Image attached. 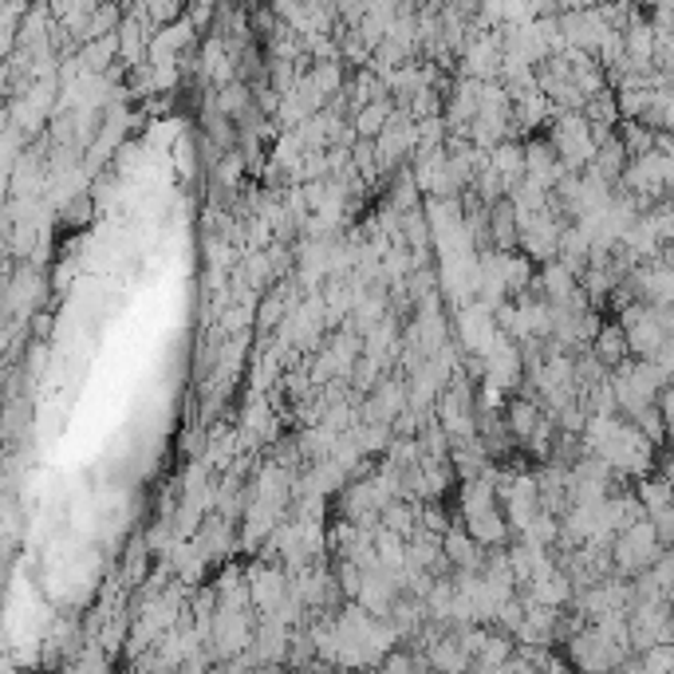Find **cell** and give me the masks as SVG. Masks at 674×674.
I'll return each instance as SVG.
<instances>
[{"label":"cell","mask_w":674,"mask_h":674,"mask_svg":"<svg viewBox=\"0 0 674 674\" xmlns=\"http://www.w3.org/2000/svg\"><path fill=\"white\" fill-rule=\"evenodd\" d=\"M521 225V253L533 264H553L561 261V237H564V217L556 209H544L533 217H517Z\"/></svg>","instance_id":"5b68a950"},{"label":"cell","mask_w":674,"mask_h":674,"mask_svg":"<svg viewBox=\"0 0 674 674\" xmlns=\"http://www.w3.org/2000/svg\"><path fill=\"white\" fill-rule=\"evenodd\" d=\"M449 529H454V521H449L446 509H438L431 501V506H422V533H431V536H446Z\"/></svg>","instance_id":"d4e9b609"},{"label":"cell","mask_w":674,"mask_h":674,"mask_svg":"<svg viewBox=\"0 0 674 674\" xmlns=\"http://www.w3.org/2000/svg\"><path fill=\"white\" fill-rule=\"evenodd\" d=\"M619 142H623V150H628L631 159H643V154L655 150L659 131H651L646 122H623V127H619Z\"/></svg>","instance_id":"7402d4cb"},{"label":"cell","mask_w":674,"mask_h":674,"mask_svg":"<svg viewBox=\"0 0 674 674\" xmlns=\"http://www.w3.org/2000/svg\"><path fill=\"white\" fill-rule=\"evenodd\" d=\"M659 414H663V426H666V434L674 438V383L666 387L663 394H659Z\"/></svg>","instance_id":"484cf974"},{"label":"cell","mask_w":674,"mask_h":674,"mask_svg":"<svg viewBox=\"0 0 674 674\" xmlns=\"http://www.w3.org/2000/svg\"><path fill=\"white\" fill-rule=\"evenodd\" d=\"M628 646H619L616 639H608L596 623H588L584 631L568 639V659L580 674H616L628 663Z\"/></svg>","instance_id":"3957f363"},{"label":"cell","mask_w":674,"mask_h":674,"mask_svg":"<svg viewBox=\"0 0 674 674\" xmlns=\"http://www.w3.org/2000/svg\"><path fill=\"white\" fill-rule=\"evenodd\" d=\"M576 292H580V276H576L568 264H561V261L541 264V272H536V296L548 300L553 308H561V304H568Z\"/></svg>","instance_id":"7c38bea8"},{"label":"cell","mask_w":674,"mask_h":674,"mask_svg":"<svg viewBox=\"0 0 674 674\" xmlns=\"http://www.w3.org/2000/svg\"><path fill=\"white\" fill-rule=\"evenodd\" d=\"M481 363H486L481 383H493L497 391H513V387L524 379V367H529V363H524V351L509 336L497 339V347L489 351L486 359H481Z\"/></svg>","instance_id":"8fae6325"},{"label":"cell","mask_w":674,"mask_h":674,"mask_svg":"<svg viewBox=\"0 0 674 674\" xmlns=\"http://www.w3.org/2000/svg\"><path fill=\"white\" fill-rule=\"evenodd\" d=\"M671 616H674V608L666 604V599H643V604H635V608H631V616H628V623H631V651L646 655V651H655V646L674 643Z\"/></svg>","instance_id":"8992f818"},{"label":"cell","mask_w":674,"mask_h":674,"mask_svg":"<svg viewBox=\"0 0 674 674\" xmlns=\"http://www.w3.org/2000/svg\"><path fill=\"white\" fill-rule=\"evenodd\" d=\"M548 142H553V150L561 154L568 174H588L591 162H596V154H599L596 131H591V122L584 119V111H556Z\"/></svg>","instance_id":"7a4b0ae2"},{"label":"cell","mask_w":674,"mask_h":674,"mask_svg":"<svg viewBox=\"0 0 674 674\" xmlns=\"http://www.w3.org/2000/svg\"><path fill=\"white\" fill-rule=\"evenodd\" d=\"M458 344L466 351H474V359H486L489 351L501 339V328H497V312H489L486 304H469V308H458Z\"/></svg>","instance_id":"ba28073f"},{"label":"cell","mask_w":674,"mask_h":674,"mask_svg":"<svg viewBox=\"0 0 674 674\" xmlns=\"http://www.w3.org/2000/svg\"><path fill=\"white\" fill-rule=\"evenodd\" d=\"M572 596H576V584L568 580V572L556 568V572H548V576H541L536 584H529L524 604H541V608L561 611L564 604H572Z\"/></svg>","instance_id":"9a60e30c"},{"label":"cell","mask_w":674,"mask_h":674,"mask_svg":"<svg viewBox=\"0 0 674 674\" xmlns=\"http://www.w3.org/2000/svg\"><path fill=\"white\" fill-rule=\"evenodd\" d=\"M663 553L666 544L659 536L655 521H639L616 536V544H611V568H616L619 580H639L643 572L655 568V561Z\"/></svg>","instance_id":"6da1fadb"},{"label":"cell","mask_w":674,"mask_h":674,"mask_svg":"<svg viewBox=\"0 0 674 674\" xmlns=\"http://www.w3.org/2000/svg\"><path fill=\"white\" fill-rule=\"evenodd\" d=\"M217 111L221 115H244L249 111V91L241 84H229L221 95H217Z\"/></svg>","instance_id":"cb8c5ba5"},{"label":"cell","mask_w":674,"mask_h":674,"mask_svg":"<svg viewBox=\"0 0 674 674\" xmlns=\"http://www.w3.org/2000/svg\"><path fill=\"white\" fill-rule=\"evenodd\" d=\"M616 324L628 331L631 359H655L659 351L671 344V331H666V324H663V312L651 308V304H639V300H631L628 308L619 312Z\"/></svg>","instance_id":"277c9868"},{"label":"cell","mask_w":674,"mask_h":674,"mask_svg":"<svg viewBox=\"0 0 674 674\" xmlns=\"http://www.w3.org/2000/svg\"><path fill=\"white\" fill-rule=\"evenodd\" d=\"M591 356L599 359V367L604 371H619V367L631 359V347H628V331L619 328V324H604L596 336V344H591Z\"/></svg>","instance_id":"2e32d148"},{"label":"cell","mask_w":674,"mask_h":674,"mask_svg":"<svg viewBox=\"0 0 674 674\" xmlns=\"http://www.w3.org/2000/svg\"><path fill=\"white\" fill-rule=\"evenodd\" d=\"M394 111H399V107H394L391 99H383V104H371V107H363V111L351 115V127H356L359 139L374 142V139H379V134L387 131V122H391V115H394Z\"/></svg>","instance_id":"ffe728a7"},{"label":"cell","mask_w":674,"mask_h":674,"mask_svg":"<svg viewBox=\"0 0 674 674\" xmlns=\"http://www.w3.org/2000/svg\"><path fill=\"white\" fill-rule=\"evenodd\" d=\"M374 150H379V162L383 166H399L403 159L418 154V122L411 119L406 111H394L387 131L374 139Z\"/></svg>","instance_id":"30bf717a"},{"label":"cell","mask_w":674,"mask_h":674,"mask_svg":"<svg viewBox=\"0 0 674 674\" xmlns=\"http://www.w3.org/2000/svg\"><path fill=\"white\" fill-rule=\"evenodd\" d=\"M564 178H568V170H564V162L553 150V142L548 139L524 142V182H533V186H541L544 194H553Z\"/></svg>","instance_id":"9c48e42d"},{"label":"cell","mask_w":674,"mask_h":674,"mask_svg":"<svg viewBox=\"0 0 674 674\" xmlns=\"http://www.w3.org/2000/svg\"><path fill=\"white\" fill-rule=\"evenodd\" d=\"M635 497H639V506H643L646 521H655V517H663L666 509H674V489H671V481L659 478V474H651V478L639 481Z\"/></svg>","instance_id":"d6986e66"},{"label":"cell","mask_w":674,"mask_h":674,"mask_svg":"<svg viewBox=\"0 0 674 674\" xmlns=\"http://www.w3.org/2000/svg\"><path fill=\"white\" fill-rule=\"evenodd\" d=\"M553 119H556V107L541 87L513 99V122L521 127V131H536V127H544V122H553Z\"/></svg>","instance_id":"e0dca14e"},{"label":"cell","mask_w":674,"mask_h":674,"mask_svg":"<svg viewBox=\"0 0 674 674\" xmlns=\"http://www.w3.org/2000/svg\"><path fill=\"white\" fill-rule=\"evenodd\" d=\"M442 553H446L449 568H458V572H481L489 561V553L481 548L474 536L461 529V524H454L446 536H442Z\"/></svg>","instance_id":"4fadbf2b"},{"label":"cell","mask_w":674,"mask_h":674,"mask_svg":"<svg viewBox=\"0 0 674 674\" xmlns=\"http://www.w3.org/2000/svg\"><path fill=\"white\" fill-rule=\"evenodd\" d=\"M541 422H544V406L536 394H517L513 403L506 406V431L513 434V438L529 442L536 431H541Z\"/></svg>","instance_id":"5bb4252c"},{"label":"cell","mask_w":674,"mask_h":674,"mask_svg":"<svg viewBox=\"0 0 674 674\" xmlns=\"http://www.w3.org/2000/svg\"><path fill=\"white\" fill-rule=\"evenodd\" d=\"M651 221H655V229H659V237H663V244H666V253L674 249V197H666V202H659L655 209H651Z\"/></svg>","instance_id":"603a6c76"},{"label":"cell","mask_w":674,"mask_h":674,"mask_svg":"<svg viewBox=\"0 0 674 674\" xmlns=\"http://www.w3.org/2000/svg\"><path fill=\"white\" fill-rule=\"evenodd\" d=\"M202 64H206V75L214 79V84H229V75H233V56H229V47L221 44V40H206V47H202Z\"/></svg>","instance_id":"44dd1931"},{"label":"cell","mask_w":674,"mask_h":674,"mask_svg":"<svg viewBox=\"0 0 674 674\" xmlns=\"http://www.w3.org/2000/svg\"><path fill=\"white\" fill-rule=\"evenodd\" d=\"M561 32L568 47L599 59V47L608 44V36L619 29H611L608 20H604V9H568V12H561Z\"/></svg>","instance_id":"52a82bcc"},{"label":"cell","mask_w":674,"mask_h":674,"mask_svg":"<svg viewBox=\"0 0 674 674\" xmlns=\"http://www.w3.org/2000/svg\"><path fill=\"white\" fill-rule=\"evenodd\" d=\"M489 170H493L497 178L509 186V197H513V189L524 182V142H501V146L489 154Z\"/></svg>","instance_id":"ac0fdd59"}]
</instances>
